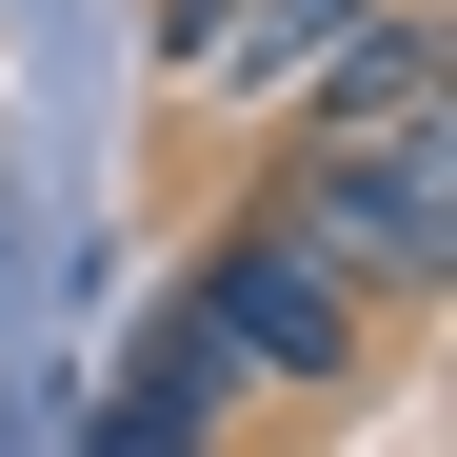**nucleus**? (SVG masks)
Masks as SVG:
<instances>
[{
	"instance_id": "1",
	"label": "nucleus",
	"mask_w": 457,
	"mask_h": 457,
	"mask_svg": "<svg viewBox=\"0 0 457 457\" xmlns=\"http://www.w3.org/2000/svg\"><path fill=\"white\" fill-rule=\"evenodd\" d=\"M278 239L319 259L338 298H437L457 259V139H378V160H278Z\"/></svg>"
},
{
	"instance_id": "2",
	"label": "nucleus",
	"mask_w": 457,
	"mask_h": 457,
	"mask_svg": "<svg viewBox=\"0 0 457 457\" xmlns=\"http://www.w3.org/2000/svg\"><path fill=\"white\" fill-rule=\"evenodd\" d=\"M179 319L239 358V378H298V398H338V378L378 358V298H338L319 259L278 239V219H219V259L179 278Z\"/></svg>"
},
{
	"instance_id": "3",
	"label": "nucleus",
	"mask_w": 457,
	"mask_h": 457,
	"mask_svg": "<svg viewBox=\"0 0 457 457\" xmlns=\"http://www.w3.org/2000/svg\"><path fill=\"white\" fill-rule=\"evenodd\" d=\"M437 80H457V21H437V0L358 21L319 80H298V160H378V139H437Z\"/></svg>"
},
{
	"instance_id": "4",
	"label": "nucleus",
	"mask_w": 457,
	"mask_h": 457,
	"mask_svg": "<svg viewBox=\"0 0 457 457\" xmlns=\"http://www.w3.org/2000/svg\"><path fill=\"white\" fill-rule=\"evenodd\" d=\"M358 21H398V0H259V21H239V60H219V80H239V100H259V80H319V60H338Z\"/></svg>"
},
{
	"instance_id": "5",
	"label": "nucleus",
	"mask_w": 457,
	"mask_h": 457,
	"mask_svg": "<svg viewBox=\"0 0 457 457\" xmlns=\"http://www.w3.org/2000/svg\"><path fill=\"white\" fill-rule=\"evenodd\" d=\"M239 21H259V0H160V80H219V60H239Z\"/></svg>"
},
{
	"instance_id": "6",
	"label": "nucleus",
	"mask_w": 457,
	"mask_h": 457,
	"mask_svg": "<svg viewBox=\"0 0 457 457\" xmlns=\"http://www.w3.org/2000/svg\"><path fill=\"white\" fill-rule=\"evenodd\" d=\"M80 457H219V437H179V418H139V398H100V437Z\"/></svg>"
}]
</instances>
